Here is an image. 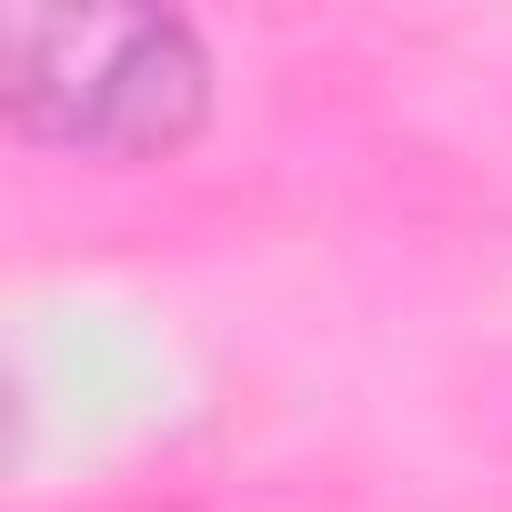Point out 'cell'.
Returning a JSON list of instances; mask_svg holds the SVG:
<instances>
[{"instance_id":"cell-1","label":"cell","mask_w":512,"mask_h":512,"mask_svg":"<svg viewBox=\"0 0 512 512\" xmlns=\"http://www.w3.org/2000/svg\"><path fill=\"white\" fill-rule=\"evenodd\" d=\"M211 41L181 11L121 0H11L0 11V121L61 161H181L211 131Z\"/></svg>"}]
</instances>
